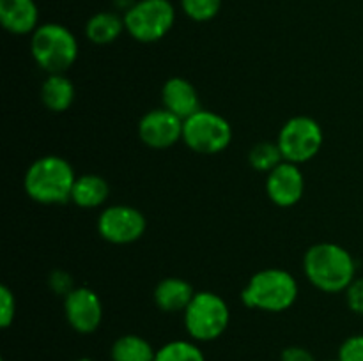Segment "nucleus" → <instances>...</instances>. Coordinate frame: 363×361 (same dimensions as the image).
Listing matches in <instances>:
<instances>
[{"mask_svg":"<svg viewBox=\"0 0 363 361\" xmlns=\"http://www.w3.org/2000/svg\"><path fill=\"white\" fill-rule=\"evenodd\" d=\"M77 98L73 81L66 73L48 74L41 85V103L53 113H62L71 108Z\"/></svg>","mask_w":363,"mask_h":361,"instance_id":"f3484780","label":"nucleus"},{"mask_svg":"<svg viewBox=\"0 0 363 361\" xmlns=\"http://www.w3.org/2000/svg\"><path fill=\"white\" fill-rule=\"evenodd\" d=\"M277 144L282 152L284 161L303 165L319 154L325 144V133L321 124L314 117L294 115L280 127Z\"/></svg>","mask_w":363,"mask_h":361,"instance_id":"6e6552de","label":"nucleus"},{"mask_svg":"<svg viewBox=\"0 0 363 361\" xmlns=\"http://www.w3.org/2000/svg\"><path fill=\"white\" fill-rule=\"evenodd\" d=\"M184 329L190 340L197 343L218 340L230 322V308L220 294L213 290H199L183 311Z\"/></svg>","mask_w":363,"mask_h":361,"instance_id":"39448f33","label":"nucleus"},{"mask_svg":"<svg viewBox=\"0 0 363 361\" xmlns=\"http://www.w3.org/2000/svg\"><path fill=\"white\" fill-rule=\"evenodd\" d=\"M124 30H126L124 18L117 13H112V11H101V13L92 14L85 23V38L92 45L98 46L112 45Z\"/></svg>","mask_w":363,"mask_h":361,"instance_id":"a211bd4d","label":"nucleus"},{"mask_svg":"<svg viewBox=\"0 0 363 361\" xmlns=\"http://www.w3.org/2000/svg\"><path fill=\"white\" fill-rule=\"evenodd\" d=\"M162 106L183 120L202 110L199 91L190 80L183 76H172L163 84Z\"/></svg>","mask_w":363,"mask_h":361,"instance_id":"ddd939ff","label":"nucleus"},{"mask_svg":"<svg viewBox=\"0 0 363 361\" xmlns=\"http://www.w3.org/2000/svg\"><path fill=\"white\" fill-rule=\"evenodd\" d=\"M110 186L105 177L98 173L78 176L71 191V202L80 209H98L108 200Z\"/></svg>","mask_w":363,"mask_h":361,"instance_id":"dca6fc26","label":"nucleus"},{"mask_svg":"<svg viewBox=\"0 0 363 361\" xmlns=\"http://www.w3.org/2000/svg\"><path fill=\"white\" fill-rule=\"evenodd\" d=\"M64 317L71 329L80 335H92L103 322V303L91 287H74L64 297Z\"/></svg>","mask_w":363,"mask_h":361,"instance_id":"9d476101","label":"nucleus"},{"mask_svg":"<svg viewBox=\"0 0 363 361\" xmlns=\"http://www.w3.org/2000/svg\"><path fill=\"white\" fill-rule=\"evenodd\" d=\"M284 161V156L277 142H259L248 152V163L257 172L269 173Z\"/></svg>","mask_w":363,"mask_h":361,"instance_id":"412c9836","label":"nucleus"},{"mask_svg":"<svg viewBox=\"0 0 363 361\" xmlns=\"http://www.w3.org/2000/svg\"><path fill=\"white\" fill-rule=\"evenodd\" d=\"M156 349L144 336L128 335L119 336L110 347V360L112 361H155Z\"/></svg>","mask_w":363,"mask_h":361,"instance_id":"6ab92c4d","label":"nucleus"},{"mask_svg":"<svg viewBox=\"0 0 363 361\" xmlns=\"http://www.w3.org/2000/svg\"><path fill=\"white\" fill-rule=\"evenodd\" d=\"M2 361H4V360H2Z\"/></svg>","mask_w":363,"mask_h":361,"instance_id":"c756f323","label":"nucleus"},{"mask_svg":"<svg viewBox=\"0 0 363 361\" xmlns=\"http://www.w3.org/2000/svg\"><path fill=\"white\" fill-rule=\"evenodd\" d=\"M197 290L191 287L190 282L179 276H167L160 280L152 292L156 306L165 314H183L188 308V304L194 299Z\"/></svg>","mask_w":363,"mask_h":361,"instance_id":"2eb2a0df","label":"nucleus"},{"mask_svg":"<svg viewBox=\"0 0 363 361\" xmlns=\"http://www.w3.org/2000/svg\"><path fill=\"white\" fill-rule=\"evenodd\" d=\"M339 361H363V335H353L344 340L337 353Z\"/></svg>","mask_w":363,"mask_h":361,"instance_id":"b1692460","label":"nucleus"},{"mask_svg":"<svg viewBox=\"0 0 363 361\" xmlns=\"http://www.w3.org/2000/svg\"><path fill=\"white\" fill-rule=\"evenodd\" d=\"M300 285L289 271L266 268L250 276L241 290V303L250 310L282 314L298 301Z\"/></svg>","mask_w":363,"mask_h":361,"instance_id":"7ed1b4c3","label":"nucleus"},{"mask_svg":"<svg viewBox=\"0 0 363 361\" xmlns=\"http://www.w3.org/2000/svg\"><path fill=\"white\" fill-rule=\"evenodd\" d=\"M0 23L14 35L32 34L39 27V9L34 0H0Z\"/></svg>","mask_w":363,"mask_h":361,"instance_id":"4468645a","label":"nucleus"},{"mask_svg":"<svg viewBox=\"0 0 363 361\" xmlns=\"http://www.w3.org/2000/svg\"><path fill=\"white\" fill-rule=\"evenodd\" d=\"M280 361H315V356L308 349L300 345L286 347L280 354Z\"/></svg>","mask_w":363,"mask_h":361,"instance_id":"bb28decb","label":"nucleus"},{"mask_svg":"<svg viewBox=\"0 0 363 361\" xmlns=\"http://www.w3.org/2000/svg\"><path fill=\"white\" fill-rule=\"evenodd\" d=\"M184 14L197 23L211 21L222 9V0H181Z\"/></svg>","mask_w":363,"mask_h":361,"instance_id":"4be33fe9","label":"nucleus"},{"mask_svg":"<svg viewBox=\"0 0 363 361\" xmlns=\"http://www.w3.org/2000/svg\"><path fill=\"white\" fill-rule=\"evenodd\" d=\"M78 41L62 23H43L30 34L34 62L46 74L67 73L78 59Z\"/></svg>","mask_w":363,"mask_h":361,"instance_id":"20e7f679","label":"nucleus"},{"mask_svg":"<svg viewBox=\"0 0 363 361\" xmlns=\"http://www.w3.org/2000/svg\"><path fill=\"white\" fill-rule=\"evenodd\" d=\"M77 177L73 165L66 158L46 154L30 163L23 177V190L38 204L60 205L71 202Z\"/></svg>","mask_w":363,"mask_h":361,"instance_id":"f03ea898","label":"nucleus"},{"mask_svg":"<svg viewBox=\"0 0 363 361\" xmlns=\"http://www.w3.org/2000/svg\"><path fill=\"white\" fill-rule=\"evenodd\" d=\"M233 137L229 120L213 110H199L183 122L184 145L197 154H220L229 147Z\"/></svg>","mask_w":363,"mask_h":361,"instance_id":"0eeeda50","label":"nucleus"},{"mask_svg":"<svg viewBox=\"0 0 363 361\" xmlns=\"http://www.w3.org/2000/svg\"><path fill=\"white\" fill-rule=\"evenodd\" d=\"M266 195L279 207H293L303 198L305 176L300 165L282 161L279 166L266 173Z\"/></svg>","mask_w":363,"mask_h":361,"instance_id":"f8f14e48","label":"nucleus"},{"mask_svg":"<svg viewBox=\"0 0 363 361\" xmlns=\"http://www.w3.org/2000/svg\"><path fill=\"white\" fill-rule=\"evenodd\" d=\"M303 273L318 290L337 294L344 292L357 278V262L340 244L315 243L305 251Z\"/></svg>","mask_w":363,"mask_h":361,"instance_id":"f257e3e1","label":"nucleus"},{"mask_svg":"<svg viewBox=\"0 0 363 361\" xmlns=\"http://www.w3.org/2000/svg\"><path fill=\"white\" fill-rule=\"evenodd\" d=\"M347 308L354 314L363 315V278H354L346 290Z\"/></svg>","mask_w":363,"mask_h":361,"instance_id":"a878e982","label":"nucleus"},{"mask_svg":"<svg viewBox=\"0 0 363 361\" xmlns=\"http://www.w3.org/2000/svg\"><path fill=\"white\" fill-rule=\"evenodd\" d=\"M155 361H206V356L194 340H170L156 349Z\"/></svg>","mask_w":363,"mask_h":361,"instance_id":"aec40b11","label":"nucleus"},{"mask_svg":"<svg viewBox=\"0 0 363 361\" xmlns=\"http://www.w3.org/2000/svg\"><path fill=\"white\" fill-rule=\"evenodd\" d=\"M74 361H94V360H92V357L84 356V357H78V360H74Z\"/></svg>","mask_w":363,"mask_h":361,"instance_id":"cd10ccee","label":"nucleus"},{"mask_svg":"<svg viewBox=\"0 0 363 361\" xmlns=\"http://www.w3.org/2000/svg\"><path fill=\"white\" fill-rule=\"evenodd\" d=\"M48 287L53 294L66 297L74 289L73 276L64 269H53L48 276Z\"/></svg>","mask_w":363,"mask_h":361,"instance_id":"393cba45","label":"nucleus"},{"mask_svg":"<svg viewBox=\"0 0 363 361\" xmlns=\"http://www.w3.org/2000/svg\"><path fill=\"white\" fill-rule=\"evenodd\" d=\"M147 230V219L140 209L126 204L108 205L98 216V232L106 243L124 246L137 243Z\"/></svg>","mask_w":363,"mask_h":361,"instance_id":"1a4fd4ad","label":"nucleus"},{"mask_svg":"<svg viewBox=\"0 0 363 361\" xmlns=\"http://www.w3.org/2000/svg\"><path fill=\"white\" fill-rule=\"evenodd\" d=\"M16 319V297L7 285L0 287V328L7 329Z\"/></svg>","mask_w":363,"mask_h":361,"instance_id":"5701e85b","label":"nucleus"},{"mask_svg":"<svg viewBox=\"0 0 363 361\" xmlns=\"http://www.w3.org/2000/svg\"><path fill=\"white\" fill-rule=\"evenodd\" d=\"M328 361H339V360H328Z\"/></svg>","mask_w":363,"mask_h":361,"instance_id":"c85d7f7f","label":"nucleus"},{"mask_svg":"<svg viewBox=\"0 0 363 361\" xmlns=\"http://www.w3.org/2000/svg\"><path fill=\"white\" fill-rule=\"evenodd\" d=\"M183 119L174 115L163 106L152 108L138 120V138L149 149H156V151L170 149L177 142H183Z\"/></svg>","mask_w":363,"mask_h":361,"instance_id":"9b49d317","label":"nucleus"},{"mask_svg":"<svg viewBox=\"0 0 363 361\" xmlns=\"http://www.w3.org/2000/svg\"><path fill=\"white\" fill-rule=\"evenodd\" d=\"M126 32L138 42H156L165 38L176 23V9L170 0H137L124 11Z\"/></svg>","mask_w":363,"mask_h":361,"instance_id":"423d86ee","label":"nucleus"}]
</instances>
